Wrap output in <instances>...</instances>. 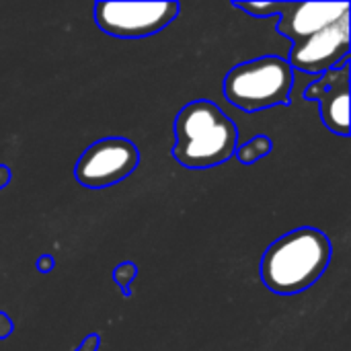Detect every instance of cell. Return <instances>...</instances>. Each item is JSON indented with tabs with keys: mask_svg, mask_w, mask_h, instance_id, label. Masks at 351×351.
<instances>
[{
	"mask_svg": "<svg viewBox=\"0 0 351 351\" xmlns=\"http://www.w3.org/2000/svg\"><path fill=\"white\" fill-rule=\"evenodd\" d=\"M329 237L313 226H300L276 239L261 257V282L280 296L313 288L331 263Z\"/></svg>",
	"mask_w": 351,
	"mask_h": 351,
	"instance_id": "1",
	"label": "cell"
},
{
	"mask_svg": "<svg viewBox=\"0 0 351 351\" xmlns=\"http://www.w3.org/2000/svg\"><path fill=\"white\" fill-rule=\"evenodd\" d=\"M239 148L237 123L212 101L197 99L175 117L173 158L193 171L212 169L234 156Z\"/></svg>",
	"mask_w": 351,
	"mask_h": 351,
	"instance_id": "2",
	"label": "cell"
},
{
	"mask_svg": "<svg viewBox=\"0 0 351 351\" xmlns=\"http://www.w3.org/2000/svg\"><path fill=\"white\" fill-rule=\"evenodd\" d=\"M294 86V70L286 58L261 56L241 62L224 76V97L247 113L288 105Z\"/></svg>",
	"mask_w": 351,
	"mask_h": 351,
	"instance_id": "3",
	"label": "cell"
},
{
	"mask_svg": "<svg viewBox=\"0 0 351 351\" xmlns=\"http://www.w3.org/2000/svg\"><path fill=\"white\" fill-rule=\"evenodd\" d=\"M179 2H97V27L117 39H144L179 16Z\"/></svg>",
	"mask_w": 351,
	"mask_h": 351,
	"instance_id": "4",
	"label": "cell"
},
{
	"mask_svg": "<svg viewBox=\"0 0 351 351\" xmlns=\"http://www.w3.org/2000/svg\"><path fill=\"white\" fill-rule=\"evenodd\" d=\"M140 165V150L128 138H103L93 142L76 160L74 177L82 187L105 189L128 179Z\"/></svg>",
	"mask_w": 351,
	"mask_h": 351,
	"instance_id": "5",
	"label": "cell"
},
{
	"mask_svg": "<svg viewBox=\"0 0 351 351\" xmlns=\"http://www.w3.org/2000/svg\"><path fill=\"white\" fill-rule=\"evenodd\" d=\"M350 60V12L329 27L292 43L288 64L306 74H325Z\"/></svg>",
	"mask_w": 351,
	"mask_h": 351,
	"instance_id": "6",
	"label": "cell"
},
{
	"mask_svg": "<svg viewBox=\"0 0 351 351\" xmlns=\"http://www.w3.org/2000/svg\"><path fill=\"white\" fill-rule=\"evenodd\" d=\"M304 99L321 105V119L329 132L350 136V60L313 80Z\"/></svg>",
	"mask_w": 351,
	"mask_h": 351,
	"instance_id": "7",
	"label": "cell"
},
{
	"mask_svg": "<svg viewBox=\"0 0 351 351\" xmlns=\"http://www.w3.org/2000/svg\"><path fill=\"white\" fill-rule=\"evenodd\" d=\"M346 12H350V2H286L276 29L296 43L329 27Z\"/></svg>",
	"mask_w": 351,
	"mask_h": 351,
	"instance_id": "8",
	"label": "cell"
},
{
	"mask_svg": "<svg viewBox=\"0 0 351 351\" xmlns=\"http://www.w3.org/2000/svg\"><path fill=\"white\" fill-rule=\"evenodd\" d=\"M271 150H274V140L271 138H267V136H255L253 140H249L243 146H239L234 154H237V158H239L241 165H253L259 158L271 154Z\"/></svg>",
	"mask_w": 351,
	"mask_h": 351,
	"instance_id": "9",
	"label": "cell"
},
{
	"mask_svg": "<svg viewBox=\"0 0 351 351\" xmlns=\"http://www.w3.org/2000/svg\"><path fill=\"white\" fill-rule=\"evenodd\" d=\"M232 6L245 10L255 19H267V16H280L286 2H232Z\"/></svg>",
	"mask_w": 351,
	"mask_h": 351,
	"instance_id": "10",
	"label": "cell"
},
{
	"mask_svg": "<svg viewBox=\"0 0 351 351\" xmlns=\"http://www.w3.org/2000/svg\"><path fill=\"white\" fill-rule=\"evenodd\" d=\"M136 278H138V265L132 263V261H123V263H119V265L113 269V282L123 290V296H125V298L132 296L130 286H132V282H134Z\"/></svg>",
	"mask_w": 351,
	"mask_h": 351,
	"instance_id": "11",
	"label": "cell"
},
{
	"mask_svg": "<svg viewBox=\"0 0 351 351\" xmlns=\"http://www.w3.org/2000/svg\"><path fill=\"white\" fill-rule=\"evenodd\" d=\"M99 346H101V337L97 333H90L82 339V343L76 348V351H99Z\"/></svg>",
	"mask_w": 351,
	"mask_h": 351,
	"instance_id": "12",
	"label": "cell"
},
{
	"mask_svg": "<svg viewBox=\"0 0 351 351\" xmlns=\"http://www.w3.org/2000/svg\"><path fill=\"white\" fill-rule=\"evenodd\" d=\"M53 267H56V259H53L51 255H41V257H37V261H35V269H37L39 274H49Z\"/></svg>",
	"mask_w": 351,
	"mask_h": 351,
	"instance_id": "13",
	"label": "cell"
},
{
	"mask_svg": "<svg viewBox=\"0 0 351 351\" xmlns=\"http://www.w3.org/2000/svg\"><path fill=\"white\" fill-rule=\"evenodd\" d=\"M12 331H14V325H12L10 317H8L6 313H0V339L10 337Z\"/></svg>",
	"mask_w": 351,
	"mask_h": 351,
	"instance_id": "14",
	"label": "cell"
},
{
	"mask_svg": "<svg viewBox=\"0 0 351 351\" xmlns=\"http://www.w3.org/2000/svg\"><path fill=\"white\" fill-rule=\"evenodd\" d=\"M10 181H12V173H10V169H8L6 165H0V189L8 187V185H10Z\"/></svg>",
	"mask_w": 351,
	"mask_h": 351,
	"instance_id": "15",
	"label": "cell"
}]
</instances>
